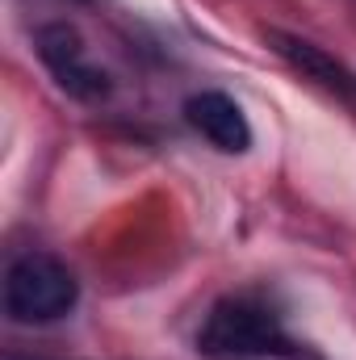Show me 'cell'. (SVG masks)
I'll return each mask as SVG.
<instances>
[{"label": "cell", "instance_id": "obj_1", "mask_svg": "<svg viewBox=\"0 0 356 360\" xmlns=\"http://www.w3.org/2000/svg\"><path fill=\"white\" fill-rule=\"evenodd\" d=\"M197 348L218 360L298 356L302 352V344L285 331L281 314L252 293H235V297L214 302V310L205 314V323L197 331Z\"/></svg>", "mask_w": 356, "mask_h": 360}, {"label": "cell", "instance_id": "obj_2", "mask_svg": "<svg viewBox=\"0 0 356 360\" xmlns=\"http://www.w3.org/2000/svg\"><path fill=\"white\" fill-rule=\"evenodd\" d=\"M76 302H80L76 272L46 252L17 256L4 272V314L21 327L59 323L76 310Z\"/></svg>", "mask_w": 356, "mask_h": 360}, {"label": "cell", "instance_id": "obj_3", "mask_svg": "<svg viewBox=\"0 0 356 360\" xmlns=\"http://www.w3.org/2000/svg\"><path fill=\"white\" fill-rule=\"evenodd\" d=\"M34 46H38V59L46 63V72L55 76V84L68 96H76V101H101L109 92V76L89 59V46H84V38L72 25H59V21L42 25L38 38H34Z\"/></svg>", "mask_w": 356, "mask_h": 360}, {"label": "cell", "instance_id": "obj_4", "mask_svg": "<svg viewBox=\"0 0 356 360\" xmlns=\"http://www.w3.org/2000/svg\"><path fill=\"white\" fill-rule=\"evenodd\" d=\"M184 117L189 126L210 139L218 151H231V155H243L252 147V126L243 117V109L227 96V92H197L184 101Z\"/></svg>", "mask_w": 356, "mask_h": 360}, {"label": "cell", "instance_id": "obj_5", "mask_svg": "<svg viewBox=\"0 0 356 360\" xmlns=\"http://www.w3.org/2000/svg\"><path fill=\"white\" fill-rule=\"evenodd\" d=\"M268 42H272L302 76H310V80H319V84H327V89H340V92L352 89V76H348L336 59H327L314 42H302V38H289V34H276V30L268 34Z\"/></svg>", "mask_w": 356, "mask_h": 360}, {"label": "cell", "instance_id": "obj_6", "mask_svg": "<svg viewBox=\"0 0 356 360\" xmlns=\"http://www.w3.org/2000/svg\"><path fill=\"white\" fill-rule=\"evenodd\" d=\"M8 360H17V356H8Z\"/></svg>", "mask_w": 356, "mask_h": 360}]
</instances>
